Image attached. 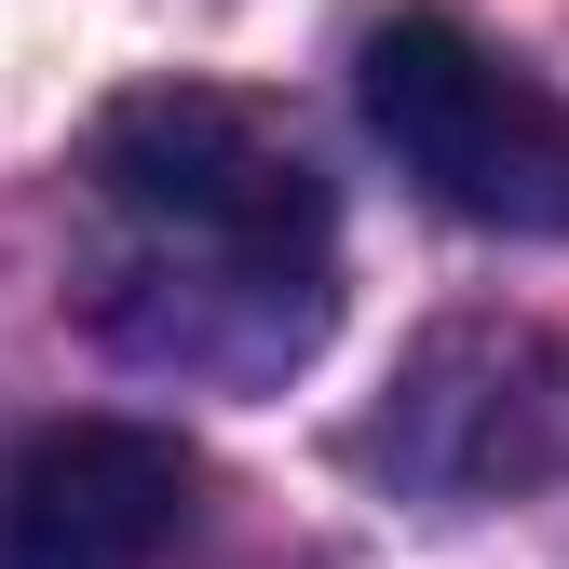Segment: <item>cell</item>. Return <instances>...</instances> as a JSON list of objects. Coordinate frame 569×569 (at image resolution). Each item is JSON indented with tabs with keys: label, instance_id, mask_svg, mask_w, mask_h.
I'll return each instance as SVG.
<instances>
[{
	"label": "cell",
	"instance_id": "cell-1",
	"mask_svg": "<svg viewBox=\"0 0 569 569\" xmlns=\"http://www.w3.org/2000/svg\"><path fill=\"white\" fill-rule=\"evenodd\" d=\"M96 190L109 218L190 284H271V299H326V231L339 203L312 150L284 136L258 96L218 82H136L96 109Z\"/></svg>",
	"mask_w": 569,
	"mask_h": 569
},
{
	"label": "cell",
	"instance_id": "cell-2",
	"mask_svg": "<svg viewBox=\"0 0 569 569\" xmlns=\"http://www.w3.org/2000/svg\"><path fill=\"white\" fill-rule=\"evenodd\" d=\"M352 96L435 218L502 244H569V96L529 82L502 41H475L461 14H393L352 54Z\"/></svg>",
	"mask_w": 569,
	"mask_h": 569
},
{
	"label": "cell",
	"instance_id": "cell-3",
	"mask_svg": "<svg viewBox=\"0 0 569 569\" xmlns=\"http://www.w3.org/2000/svg\"><path fill=\"white\" fill-rule=\"evenodd\" d=\"M556 420H569V352L516 312H448L435 339L393 367L380 420H367V461L420 502H502L556 461Z\"/></svg>",
	"mask_w": 569,
	"mask_h": 569
},
{
	"label": "cell",
	"instance_id": "cell-4",
	"mask_svg": "<svg viewBox=\"0 0 569 569\" xmlns=\"http://www.w3.org/2000/svg\"><path fill=\"white\" fill-rule=\"evenodd\" d=\"M203 461L150 420H54L0 461V569H163L190 542Z\"/></svg>",
	"mask_w": 569,
	"mask_h": 569
}]
</instances>
